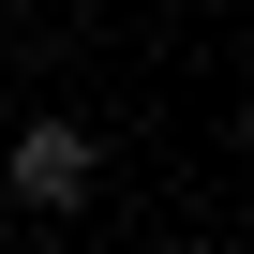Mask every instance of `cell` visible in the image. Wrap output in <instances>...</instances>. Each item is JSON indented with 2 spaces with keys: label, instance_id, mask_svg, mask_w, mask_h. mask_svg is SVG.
<instances>
[{
  "label": "cell",
  "instance_id": "2",
  "mask_svg": "<svg viewBox=\"0 0 254 254\" xmlns=\"http://www.w3.org/2000/svg\"><path fill=\"white\" fill-rule=\"evenodd\" d=\"M239 165H254V105H239Z\"/></svg>",
  "mask_w": 254,
  "mask_h": 254
},
{
  "label": "cell",
  "instance_id": "1",
  "mask_svg": "<svg viewBox=\"0 0 254 254\" xmlns=\"http://www.w3.org/2000/svg\"><path fill=\"white\" fill-rule=\"evenodd\" d=\"M90 165H105V150L75 135V120H30V135L0 150V194H30V209H75V194H90Z\"/></svg>",
  "mask_w": 254,
  "mask_h": 254
}]
</instances>
